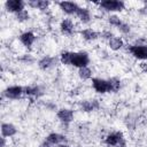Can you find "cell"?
<instances>
[{
    "instance_id": "6da1fadb",
    "label": "cell",
    "mask_w": 147,
    "mask_h": 147,
    "mask_svg": "<svg viewBox=\"0 0 147 147\" xmlns=\"http://www.w3.org/2000/svg\"><path fill=\"white\" fill-rule=\"evenodd\" d=\"M90 63V55L85 51L72 52L71 54V65L76 68H84L87 67Z\"/></svg>"
},
{
    "instance_id": "7a4b0ae2",
    "label": "cell",
    "mask_w": 147,
    "mask_h": 147,
    "mask_svg": "<svg viewBox=\"0 0 147 147\" xmlns=\"http://www.w3.org/2000/svg\"><path fill=\"white\" fill-rule=\"evenodd\" d=\"M127 52L137 60L147 61V45L146 44H134L127 46Z\"/></svg>"
},
{
    "instance_id": "3957f363",
    "label": "cell",
    "mask_w": 147,
    "mask_h": 147,
    "mask_svg": "<svg viewBox=\"0 0 147 147\" xmlns=\"http://www.w3.org/2000/svg\"><path fill=\"white\" fill-rule=\"evenodd\" d=\"M98 5L102 10L108 13L122 11L125 7V3L121 0H103V1H100Z\"/></svg>"
},
{
    "instance_id": "277c9868",
    "label": "cell",
    "mask_w": 147,
    "mask_h": 147,
    "mask_svg": "<svg viewBox=\"0 0 147 147\" xmlns=\"http://www.w3.org/2000/svg\"><path fill=\"white\" fill-rule=\"evenodd\" d=\"M103 141L107 147L121 146V145H124V134L122 131H113L105 137Z\"/></svg>"
},
{
    "instance_id": "5b68a950",
    "label": "cell",
    "mask_w": 147,
    "mask_h": 147,
    "mask_svg": "<svg viewBox=\"0 0 147 147\" xmlns=\"http://www.w3.org/2000/svg\"><path fill=\"white\" fill-rule=\"evenodd\" d=\"M24 94V87L20 85H11L3 90L2 96L7 98L8 100H18Z\"/></svg>"
},
{
    "instance_id": "8992f818",
    "label": "cell",
    "mask_w": 147,
    "mask_h": 147,
    "mask_svg": "<svg viewBox=\"0 0 147 147\" xmlns=\"http://www.w3.org/2000/svg\"><path fill=\"white\" fill-rule=\"evenodd\" d=\"M92 87H93V90H94L96 93H99V94L108 93V92H109L108 79L94 77V78H92Z\"/></svg>"
},
{
    "instance_id": "52a82bcc",
    "label": "cell",
    "mask_w": 147,
    "mask_h": 147,
    "mask_svg": "<svg viewBox=\"0 0 147 147\" xmlns=\"http://www.w3.org/2000/svg\"><path fill=\"white\" fill-rule=\"evenodd\" d=\"M56 116L59 118V121L64 124V125H68L70 124L74 118H75V114H74V110L70 109V108H60L57 111H56Z\"/></svg>"
},
{
    "instance_id": "ba28073f",
    "label": "cell",
    "mask_w": 147,
    "mask_h": 147,
    "mask_svg": "<svg viewBox=\"0 0 147 147\" xmlns=\"http://www.w3.org/2000/svg\"><path fill=\"white\" fill-rule=\"evenodd\" d=\"M57 61H60L57 57L55 56H49V55H45L42 56L39 61H38V67L40 70H49L52 68H54L56 64H57Z\"/></svg>"
},
{
    "instance_id": "9c48e42d",
    "label": "cell",
    "mask_w": 147,
    "mask_h": 147,
    "mask_svg": "<svg viewBox=\"0 0 147 147\" xmlns=\"http://www.w3.org/2000/svg\"><path fill=\"white\" fill-rule=\"evenodd\" d=\"M79 109L84 113H91L94 111L96 109H99L100 107V102L96 99H90V100H83L79 102Z\"/></svg>"
},
{
    "instance_id": "30bf717a",
    "label": "cell",
    "mask_w": 147,
    "mask_h": 147,
    "mask_svg": "<svg viewBox=\"0 0 147 147\" xmlns=\"http://www.w3.org/2000/svg\"><path fill=\"white\" fill-rule=\"evenodd\" d=\"M24 6L25 3L22 0H8L5 2V8L8 13H13V14H17L22 10H24Z\"/></svg>"
},
{
    "instance_id": "8fae6325",
    "label": "cell",
    "mask_w": 147,
    "mask_h": 147,
    "mask_svg": "<svg viewBox=\"0 0 147 147\" xmlns=\"http://www.w3.org/2000/svg\"><path fill=\"white\" fill-rule=\"evenodd\" d=\"M59 7L67 15H76L80 6H78L76 2H71V1H61V2H59Z\"/></svg>"
},
{
    "instance_id": "7c38bea8",
    "label": "cell",
    "mask_w": 147,
    "mask_h": 147,
    "mask_svg": "<svg viewBox=\"0 0 147 147\" xmlns=\"http://www.w3.org/2000/svg\"><path fill=\"white\" fill-rule=\"evenodd\" d=\"M60 31L64 36H72L75 33V23L70 18H64L60 22Z\"/></svg>"
},
{
    "instance_id": "4fadbf2b",
    "label": "cell",
    "mask_w": 147,
    "mask_h": 147,
    "mask_svg": "<svg viewBox=\"0 0 147 147\" xmlns=\"http://www.w3.org/2000/svg\"><path fill=\"white\" fill-rule=\"evenodd\" d=\"M36 38H37V37H36V34H34L32 31H24V32H22V33L20 34V37H18L21 44H22L24 47H28V48H30V47L34 44Z\"/></svg>"
},
{
    "instance_id": "5bb4252c",
    "label": "cell",
    "mask_w": 147,
    "mask_h": 147,
    "mask_svg": "<svg viewBox=\"0 0 147 147\" xmlns=\"http://www.w3.org/2000/svg\"><path fill=\"white\" fill-rule=\"evenodd\" d=\"M46 140H47L49 144H52L53 146H54V145H55V146H59V145L65 142L67 137H65L64 134H62V133H59V132H52V133H49V134L46 137Z\"/></svg>"
},
{
    "instance_id": "9a60e30c",
    "label": "cell",
    "mask_w": 147,
    "mask_h": 147,
    "mask_svg": "<svg viewBox=\"0 0 147 147\" xmlns=\"http://www.w3.org/2000/svg\"><path fill=\"white\" fill-rule=\"evenodd\" d=\"M24 94L31 98H39L44 94V92L39 85L33 84V85H28L24 87Z\"/></svg>"
},
{
    "instance_id": "2e32d148",
    "label": "cell",
    "mask_w": 147,
    "mask_h": 147,
    "mask_svg": "<svg viewBox=\"0 0 147 147\" xmlns=\"http://www.w3.org/2000/svg\"><path fill=\"white\" fill-rule=\"evenodd\" d=\"M17 133V129L11 123H2L1 124V136L5 138L14 137Z\"/></svg>"
},
{
    "instance_id": "e0dca14e",
    "label": "cell",
    "mask_w": 147,
    "mask_h": 147,
    "mask_svg": "<svg viewBox=\"0 0 147 147\" xmlns=\"http://www.w3.org/2000/svg\"><path fill=\"white\" fill-rule=\"evenodd\" d=\"M80 37L85 40V41H94L96 40L99 37H100V33H98L96 31H94L93 29H90V28H86V29H83L80 31Z\"/></svg>"
},
{
    "instance_id": "ac0fdd59",
    "label": "cell",
    "mask_w": 147,
    "mask_h": 147,
    "mask_svg": "<svg viewBox=\"0 0 147 147\" xmlns=\"http://www.w3.org/2000/svg\"><path fill=\"white\" fill-rule=\"evenodd\" d=\"M76 16H77V18H78L83 24H86V23H88V22L92 20L90 9L84 8V7H79V9H78Z\"/></svg>"
},
{
    "instance_id": "d6986e66",
    "label": "cell",
    "mask_w": 147,
    "mask_h": 147,
    "mask_svg": "<svg viewBox=\"0 0 147 147\" xmlns=\"http://www.w3.org/2000/svg\"><path fill=\"white\" fill-rule=\"evenodd\" d=\"M108 46L111 51L117 52L124 47V40L121 37H113L110 40H108Z\"/></svg>"
},
{
    "instance_id": "ffe728a7",
    "label": "cell",
    "mask_w": 147,
    "mask_h": 147,
    "mask_svg": "<svg viewBox=\"0 0 147 147\" xmlns=\"http://www.w3.org/2000/svg\"><path fill=\"white\" fill-rule=\"evenodd\" d=\"M28 6H30L31 8H34V9L46 10L49 6V1H46V0H29Z\"/></svg>"
},
{
    "instance_id": "44dd1931",
    "label": "cell",
    "mask_w": 147,
    "mask_h": 147,
    "mask_svg": "<svg viewBox=\"0 0 147 147\" xmlns=\"http://www.w3.org/2000/svg\"><path fill=\"white\" fill-rule=\"evenodd\" d=\"M108 84H109V93H117L121 88H122V82L119 78L117 77H111L108 79Z\"/></svg>"
},
{
    "instance_id": "7402d4cb",
    "label": "cell",
    "mask_w": 147,
    "mask_h": 147,
    "mask_svg": "<svg viewBox=\"0 0 147 147\" xmlns=\"http://www.w3.org/2000/svg\"><path fill=\"white\" fill-rule=\"evenodd\" d=\"M71 54L72 52L70 51H63L60 53V56H59V60L61 62V64H64V65H71Z\"/></svg>"
},
{
    "instance_id": "603a6c76",
    "label": "cell",
    "mask_w": 147,
    "mask_h": 147,
    "mask_svg": "<svg viewBox=\"0 0 147 147\" xmlns=\"http://www.w3.org/2000/svg\"><path fill=\"white\" fill-rule=\"evenodd\" d=\"M78 77L82 80H87V79H92V70L88 67H84V68H79L78 69Z\"/></svg>"
},
{
    "instance_id": "cb8c5ba5",
    "label": "cell",
    "mask_w": 147,
    "mask_h": 147,
    "mask_svg": "<svg viewBox=\"0 0 147 147\" xmlns=\"http://www.w3.org/2000/svg\"><path fill=\"white\" fill-rule=\"evenodd\" d=\"M107 21H108V23H109L110 25H113V26H115V28H118V26L123 23V21L121 20V17L117 16V15H115V14H110V15L107 17Z\"/></svg>"
},
{
    "instance_id": "d4e9b609",
    "label": "cell",
    "mask_w": 147,
    "mask_h": 147,
    "mask_svg": "<svg viewBox=\"0 0 147 147\" xmlns=\"http://www.w3.org/2000/svg\"><path fill=\"white\" fill-rule=\"evenodd\" d=\"M15 18H16L17 22L23 23V22H26V21L30 20V14H29V11L26 9H24V10L17 13V14H15Z\"/></svg>"
},
{
    "instance_id": "484cf974",
    "label": "cell",
    "mask_w": 147,
    "mask_h": 147,
    "mask_svg": "<svg viewBox=\"0 0 147 147\" xmlns=\"http://www.w3.org/2000/svg\"><path fill=\"white\" fill-rule=\"evenodd\" d=\"M117 29H118V31H119L121 33H123V34H127V33H130V31H131V26H130V24H127L126 22H123Z\"/></svg>"
},
{
    "instance_id": "4316f807",
    "label": "cell",
    "mask_w": 147,
    "mask_h": 147,
    "mask_svg": "<svg viewBox=\"0 0 147 147\" xmlns=\"http://www.w3.org/2000/svg\"><path fill=\"white\" fill-rule=\"evenodd\" d=\"M20 60H21L22 62L26 63V64H31V63H33V62H34V59H33L30 54H24Z\"/></svg>"
},
{
    "instance_id": "83f0119b",
    "label": "cell",
    "mask_w": 147,
    "mask_h": 147,
    "mask_svg": "<svg viewBox=\"0 0 147 147\" xmlns=\"http://www.w3.org/2000/svg\"><path fill=\"white\" fill-rule=\"evenodd\" d=\"M100 37L101 38H103V39H107V40H110L113 37H115L114 34H113V32L111 31H109V30H105V31H102L101 33H100Z\"/></svg>"
},
{
    "instance_id": "f1b7e54d",
    "label": "cell",
    "mask_w": 147,
    "mask_h": 147,
    "mask_svg": "<svg viewBox=\"0 0 147 147\" xmlns=\"http://www.w3.org/2000/svg\"><path fill=\"white\" fill-rule=\"evenodd\" d=\"M38 147H53V145L52 144H49L47 140H45V141H42L41 144H39V146Z\"/></svg>"
},
{
    "instance_id": "f546056e",
    "label": "cell",
    "mask_w": 147,
    "mask_h": 147,
    "mask_svg": "<svg viewBox=\"0 0 147 147\" xmlns=\"http://www.w3.org/2000/svg\"><path fill=\"white\" fill-rule=\"evenodd\" d=\"M140 68H141V70H142L144 72H147V62H142V63L140 64Z\"/></svg>"
},
{
    "instance_id": "4dcf8cb0",
    "label": "cell",
    "mask_w": 147,
    "mask_h": 147,
    "mask_svg": "<svg viewBox=\"0 0 147 147\" xmlns=\"http://www.w3.org/2000/svg\"><path fill=\"white\" fill-rule=\"evenodd\" d=\"M0 140H1V142H0V147H6V138L1 136Z\"/></svg>"
},
{
    "instance_id": "1f68e13d",
    "label": "cell",
    "mask_w": 147,
    "mask_h": 147,
    "mask_svg": "<svg viewBox=\"0 0 147 147\" xmlns=\"http://www.w3.org/2000/svg\"><path fill=\"white\" fill-rule=\"evenodd\" d=\"M57 147H70L69 145H67V144H61V145H59Z\"/></svg>"
},
{
    "instance_id": "d6a6232c",
    "label": "cell",
    "mask_w": 147,
    "mask_h": 147,
    "mask_svg": "<svg viewBox=\"0 0 147 147\" xmlns=\"http://www.w3.org/2000/svg\"><path fill=\"white\" fill-rule=\"evenodd\" d=\"M118 147H126L125 145H121V146H118Z\"/></svg>"
}]
</instances>
